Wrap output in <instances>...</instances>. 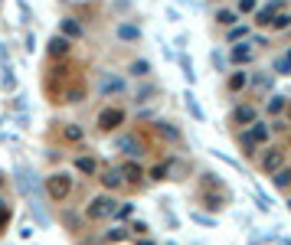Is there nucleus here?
Wrapping results in <instances>:
<instances>
[{
  "label": "nucleus",
  "mask_w": 291,
  "mask_h": 245,
  "mask_svg": "<svg viewBox=\"0 0 291 245\" xmlns=\"http://www.w3.org/2000/svg\"><path fill=\"white\" fill-rule=\"evenodd\" d=\"M245 36V26H229V39H239Z\"/></svg>",
  "instance_id": "33"
},
{
  "label": "nucleus",
  "mask_w": 291,
  "mask_h": 245,
  "mask_svg": "<svg viewBox=\"0 0 291 245\" xmlns=\"http://www.w3.org/2000/svg\"><path fill=\"white\" fill-rule=\"evenodd\" d=\"M239 137H245L249 144H268V125H265V121H259V118H255L252 125H249V131H242Z\"/></svg>",
  "instance_id": "4"
},
{
  "label": "nucleus",
  "mask_w": 291,
  "mask_h": 245,
  "mask_svg": "<svg viewBox=\"0 0 291 245\" xmlns=\"http://www.w3.org/2000/svg\"><path fill=\"white\" fill-rule=\"evenodd\" d=\"M288 213H291V199H288Z\"/></svg>",
  "instance_id": "42"
},
{
  "label": "nucleus",
  "mask_w": 291,
  "mask_h": 245,
  "mask_svg": "<svg viewBox=\"0 0 291 245\" xmlns=\"http://www.w3.org/2000/svg\"><path fill=\"white\" fill-rule=\"evenodd\" d=\"M114 209H118V199L114 196H95L92 206L85 209V219H92V222L108 219V216H114Z\"/></svg>",
  "instance_id": "1"
},
{
  "label": "nucleus",
  "mask_w": 291,
  "mask_h": 245,
  "mask_svg": "<svg viewBox=\"0 0 291 245\" xmlns=\"http://www.w3.org/2000/svg\"><path fill=\"white\" fill-rule=\"evenodd\" d=\"M131 75H138V78L151 75V63H147V59H134V63H131Z\"/></svg>",
  "instance_id": "20"
},
{
  "label": "nucleus",
  "mask_w": 291,
  "mask_h": 245,
  "mask_svg": "<svg viewBox=\"0 0 291 245\" xmlns=\"http://www.w3.org/2000/svg\"><path fill=\"white\" fill-rule=\"evenodd\" d=\"M131 229H134L138 235H144V232H147V222H144V219H134V226H131Z\"/></svg>",
  "instance_id": "36"
},
{
  "label": "nucleus",
  "mask_w": 291,
  "mask_h": 245,
  "mask_svg": "<svg viewBox=\"0 0 291 245\" xmlns=\"http://www.w3.org/2000/svg\"><path fill=\"white\" fill-rule=\"evenodd\" d=\"M59 36H66V39H79V36H85V30H82V23L72 20V16H66L63 20V33Z\"/></svg>",
  "instance_id": "11"
},
{
  "label": "nucleus",
  "mask_w": 291,
  "mask_h": 245,
  "mask_svg": "<svg viewBox=\"0 0 291 245\" xmlns=\"http://www.w3.org/2000/svg\"><path fill=\"white\" fill-rule=\"evenodd\" d=\"M154 95H157V85H141L138 89V101H151Z\"/></svg>",
  "instance_id": "26"
},
{
  "label": "nucleus",
  "mask_w": 291,
  "mask_h": 245,
  "mask_svg": "<svg viewBox=\"0 0 291 245\" xmlns=\"http://www.w3.org/2000/svg\"><path fill=\"white\" fill-rule=\"evenodd\" d=\"M75 170L89 177V173H95V170H99V160H95V157H75Z\"/></svg>",
  "instance_id": "15"
},
{
  "label": "nucleus",
  "mask_w": 291,
  "mask_h": 245,
  "mask_svg": "<svg viewBox=\"0 0 291 245\" xmlns=\"http://www.w3.org/2000/svg\"><path fill=\"white\" fill-rule=\"evenodd\" d=\"M118 151H125V154H131V157H141V154H144V147H141L138 137L125 134V137H118Z\"/></svg>",
  "instance_id": "10"
},
{
  "label": "nucleus",
  "mask_w": 291,
  "mask_h": 245,
  "mask_svg": "<svg viewBox=\"0 0 291 245\" xmlns=\"http://www.w3.org/2000/svg\"><path fill=\"white\" fill-rule=\"evenodd\" d=\"M209 59H213V66H216V69H226V56H219V52H213Z\"/></svg>",
  "instance_id": "37"
},
{
  "label": "nucleus",
  "mask_w": 291,
  "mask_h": 245,
  "mask_svg": "<svg viewBox=\"0 0 291 245\" xmlns=\"http://www.w3.org/2000/svg\"><path fill=\"white\" fill-rule=\"evenodd\" d=\"M121 239H125V232H121V229H114V232H108V242H121Z\"/></svg>",
  "instance_id": "39"
},
{
  "label": "nucleus",
  "mask_w": 291,
  "mask_h": 245,
  "mask_svg": "<svg viewBox=\"0 0 291 245\" xmlns=\"http://www.w3.org/2000/svg\"><path fill=\"white\" fill-rule=\"evenodd\" d=\"M255 10V0H239V13H252Z\"/></svg>",
  "instance_id": "31"
},
{
  "label": "nucleus",
  "mask_w": 291,
  "mask_h": 245,
  "mask_svg": "<svg viewBox=\"0 0 291 245\" xmlns=\"http://www.w3.org/2000/svg\"><path fill=\"white\" fill-rule=\"evenodd\" d=\"M278 13H281V0H271L268 7H262V10L255 13V23L259 26H271V20H275Z\"/></svg>",
  "instance_id": "8"
},
{
  "label": "nucleus",
  "mask_w": 291,
  "mask_h": 245,
  "mask_svg": "<svg viewBox=\"0 0 291 245\" xmlns=\"http://www.w3.org/2000/svg\"><path fill=\"white\" fill-rule=\"evenodd\" d=\"M216 23H219V26H232V23H236V13H232V10H219V13H216Z\"/></svg>",
  "instance_id": "28"
},
{
  "label": "nucleus",
  "mask_w": 291,
  "mask_h": 245,
  "mask_svg": "<svg viewBox=\"0 0 291 245\" xmlns=\"http://www.w3.org/2000/svg\"><path fill=\"white\" fill-rule=\"evenodd\" d=\"M0 85H4V92H16V75H13V66H4Z\"/></svg>",
  "instance_id": "17"
},
{
  "label": "nucleus",
  "mask_w": 291,
  "mask_h": 245,
  "mask_svg": "<svg viewBox=\"0 0 291 245\" xmlns=\"http://www.w3.org/2000/svg\"><path fill=\"white\" fill-rule=\"evenodd\" d=\"M229 59H232V63H252V59H255V49L249 46V43H242V46H232Z\"/></svg>",
  "instance_id": "12"
},
{
  "label": "nucleus",
  "mask_w": 291,
  "mask_h": 245,
  "mask_svg": "<svg viewBox=\"0 0 291 245\" xmlns=\"http://www.w3.org/2000/svg\"><path fill=\"white\" fill-rule=\"evenodd\" d=\"M114 36H118L121 43H138L141 39V26L138 23H118L114 26Z\"/></svg>",
  "instance_id": "7"
},
{
  "label": "nucleus",
  "mask_w": 291,
  "mask_h": 245,
  "mask_svg": "<svg viewBox=\"0 0 291 245\" xmlns=\"http://www.w3.org/2000/svg\"><path fill=\"white\" fill-rule=\"evenodd\" d=\"M275 72H281V75H288V72H291V63H288L285 56H281L278 63H275Z\"/></svg>",
  "instance_id": "29"
},
{
  "label": "nucleus",
  "mask_w": 291,
  "mask_h": 245,
  "mask_svg": "<svg viewBox=\"0 0 291 245\" xmlns=\"http://www.w3.org/2000/svg\"><path fill=\"white\" fill-rule=\"evenodd\" d=\"M69 190H72V180H69V173H52V177L46 180V193L52 203H63V199L69 196Z\"/></svg>",
  "instance_id": "2"
},
{
  "label": "nucleus",
  "mask_w": 291,
  "mask_h": 245,
  "mask_svg": "<svg viewBox=\"0 0 291 245\" xmlns=\"http://www.w3.org/2000/svg\"><path fill=\"white\" fill-rule=\"evenodd\" d=\"M285 167V151H281V147H271V151L262 157V170L265 173H275V170H281Z\"/></svg>",
  "instance_id": "6"
},
{
  "label": "nucleus",
  "mask_w": 291,
  "mask_h": 245,
  "mask_svg": "<svg viewBox=\"0 0 291 245\" xmlns=\"http://www.w3.org/2000/svg\"><path fill=\"white\" fill-rule=\"evenodd\" d=\"M66 101H82V89H69V95H66Z\"/></svg>",
  "instance_id": "32"
},
{
  "label": "nucleus",
  "mask_w": 291,
  "mask_h": 245,
  "mask_svg": "<svg viewBox=\"0 0 291 245\" xmlns=\"http://www.w3.org/2000/svg\"><path fill=\"white\" fill-rule=\"evenodd\" d=\"M63 4H66V0H63Z\"/></svg>",
  "instance_id": "44"
},
{
  "label": "nucleus",
  "mask_w": 291,
  "mask_h": 245,
  "mask_svg": "<svg viewBox=\"0 0 291 245\" xmlns=\"http://www.w3.org/2000/svg\"><path fill=\"white\" fill-rule=\"evenodd\" d=\"M183 105H187V111L193 115V121H206V111L200 108V101H197V95H193V92L183 95Z\"/></svg>",
  "instance_id": "13"
},
{
  "label": "nucleus",
  "mask_w": 291,
  "mask_h": 245,
  "mask_svg": "<svg viewBox=\"0 0 291 245\" xmlns=\"http://www.w3.org/2000/svg\"><path fill=\"white\" fill-rule=\"evenodd\" d=\"M288 26H291V13H278L271 20V30H288Z\"/></svg>",
  "instance_id": "27"
},
{
  "label": "nucleus",
  "mask_w": 291,
  "mask_h": 245,
  "mask_svg": "<svg viewBox=\"0 0 291 245\" xmlns=\"http://www.w3.org/2000/svg\"><path fill=\"white\" fill-rule=\"evenodd\" d=\"M236 121H239V125H252L255 121V108L252 105H239V108H236Z\"/></svg>",
  "instance_id": "16"
},
{
  "label": "nucleus",
  "mask_w": 291,
  "mask_h": 245,
  "mask_svg": "<svg viewBox=\"0 0 291 245\" xmlns=\"http://www.w3.org/2000/svg\"><path fill=\"white\" fill-rule=\"evenodd\" d=\"M180 69H183V78H187V82L193 85V82H197V75H193V63H190V59L187 56H180Z\"/></svg>",
  "instance_id": "24"
},
{
  "label": "nucleus",
  "mask_w": 291,
  "mask_h": 245,
  "mask_svg": "<svg viewBox=\"0 0 291 245\" xmlns=\"http://www.w3.org/2000/svg\"><path fill=\"white\" fill-rule=\"evenodd\" d=\"M121 121H125V111L121 108H105L99 115V128L102 131H114V128H121Z\"/></svg>",
  "instance_id": "5"
},
{
  "label": "nucleus",
  "mask_w": 291,
  "mask_h": 245,
  "mask_svg": "<svg viewBox=\"0 0 291 245\" xmlns=\"http://www.w3.org/2000/svg\"><path fill=\"white\" fill-rule=\"evenodd\" d=\"M69 46H72V43L56 33V36L49 39V56H52V59H63V56H69Z\"/></svg>",
  "instance_id": "9"
},
{
  "label": "nucleus",
  "mask_w": 291,
  "mask_h": 245,
  "mask_svg": "<svg viewBox=\"0 0 291 245\" xmlns=\"http://www.w3.org/2000/svg\"><path fill=\"white\" fill-rule=\"evenodd\" d=\"M285 59H288V63H291V49H288V52H285Z\"/></svg>",
  "instance_id": "41"
},
{
  "label": "nucleus",
  "mask_w": 291,
  "mask_h": 245,
  "mask_svg": "<svg viewBox=\"0 0 291 245\" xmlns=\"http://www.w3.org/2000/svg\"><path fill=\"white\" fill-rule=\"evenodd\" d=\"M278 111H285V98H281V95H271L268 98V115H278Z\"/></svg>",
  "instance_id": "25"
},
{
  "label": "nucleus",
  "mask_w": 291,
  "mask_h": 245,
  "mask_svg": "<svg viewBox=\"0 0 291 245\" xmlns=\"http://www.w3.org/2000/svg\"><path fill=\"white\" fill-rule=\"evenodd\" d=\"M63 137H66V141H82L85 131L79 128V125H66V128H63Z\"/></svg>",
  "instance_id": "23"
},
{
  "label": "nucleus",
  "mask_w": 291,
  "mask_h": 245,
  "mask_svg": "<svg viewBox=\"0 0 291 245\" xmlns=\"http://www.w3.org/2000/svg\"><path fill=\"white\" fill-rule=\"evenodd\" d=\"M164 177H167V164H161V167L151 170V180H164Z\"/></svg>",
  "instance_id": "30"
},
{
  "label": "nucleus",
  "mask_w": 291,
  "mask_h": 245,
  "mask_svg": "<svg viewBox=\"0 0 291 245\" xmlns=\"http://www.w3.org/2000/svg\"><path fill=\"white\" fill-rule=\"evenodd\" d=\"M138 245H154V242H147V239H141V242H138Z\"/></svg>",
  "instance_id": "40"
},
{
  "label": "nucleus",
  "mask_w": 291,
  "mask_h": 245,
  "mask_svg": "<svg viewBox=\"0 0 291 245\" xmlns=\"http://www.w3.org/2000/svg\"><path fill=\"white\" fill-rule=\"evenodd\" d=\"M99 92L105 95V98H108V95H125V92H128V82H125L118 72H105L102 82H99Z\"/></svg>",
  "instance_id": "3"
},
{
  "label": "nucleus",
  "mask_w": 291,
  "mask_h": 245,
  "mask_svg": "<svg viewBox=\"0 0 291 245\" xmlns=\"http://www.w3.org/2000/svg\"><path fill=\"white\" fill-rule=\"evenodd\" d=\"M157 131L167 137V141H180V131L170 125V121H157Z\"/></svg>",
  "instance_id": "19"
},
{
  "label": "nucleus",
  "mask_w": 291,
  "mask_h": 245,
  "mask_svg": "<svg viewBox=\"0 0 291 245\" xmlns=\"http://www.w3.org/2000/svg\"><path fill=\"white\" fill-rule=\"evenodd\" d=\"M213 4H216V0H213Z\"/></svg>",
  "instance_id": "43"
},
{
  "label": "nucleus",
  "mask_w": 291,
  "mask_h": 245,
  "mask_svg": "<svg viewBox=\"0 0 291 245\" xmlns=\"http://www.w3.org/2000/svg\"><path fill=\"white\" fill-rule=\"evenodd\" d=\"M121 180L125 183H141L144 180V170H141L138 164H125V167H121Z\"/></svg>",
  "instance_id": "14"
},
{
  "label": "nucleus",
  "mask_w": 291,
  "mask_h": 245,
  "mask_svg": "<svg viewBox=\"0 0 291 245\" xmlns=\"http://www.w3.org/2000/svg\"><path fill=\"white\" fill-rule=\"evenodd\" d=\"M255 199H259V209H271V199L265 193H255Z\"/></svg>",
  "instance_id": "34"
},
{
  "label": "nucleus",
  "mask_w": 291,
  "mask_h": 245,
  "mask_svg": "<svg viewBox=\"0 0 291 245\" xmlns=\"http://www.w3.org/2000/svg\"><path fill=\"white\" fill-rule=\"evenodd\" d=\"M275 187H278V190H288V187H291V167L275 170Z\"/></svg>",
  "instance_id": "21"
},
{
  "label": "nucleus",
  "mask_w": 291,
  "mask_h": 245,
  "mask_svg": "<svg viewBox=\"0 0 291 245\" xmlns=\"http://www.w3.org/2000/svg\"><path fill=\"white\" fill-rule=\"evenodd\" d=\"M7 222H10V209L4 206V209H0V232H4V226H7Z\"/></svg>",
  "instance_id": "35"
},
{
  "label": "nucleus",
  "mask_w": 291,
  "mask_h": 245,
  "mask_svg": "<svg viewBox=\"0 0 291 245\" xmlns=\"http://www.w3.org/2000/svg\"><path fill=\"white\" fill-rule=\"evenodd\" d=\"M245 82H249V75H245V72H232V75H229V92L245 89Z\"/></svg>",
  "instance_id": "22"
},
{
  "label": "nucleus",
  "mask_w": 291,
  "mask_h": 245,
  "mask_svg": "<svg viewBox=\"0 0 291 245\" xmlns=\"http://www.w3.org/2000/svg\"><path fill=\"white\" fill-rule=\"evenodd\" d=\"M102 183H105L108 190H118L121 183H125V180H121V170H105V173H102Z\"/></svg>",
  "instance_id": "18"
},
{
  "label": "nucleus",
  "mask_w": 291,
  "mask_h": 245,
  "mask_svg": "<svg viewBox=\"0 0 291 245\" xmlns=\"http://www.w3.org/2000/svg\"><path fill=\"white\" fill-rule=\"evenodd\" d=\"M36 49V36H33V33H26V52H33Z\"/></svg>",
  "instance_id": "38"
}]
</instances>
